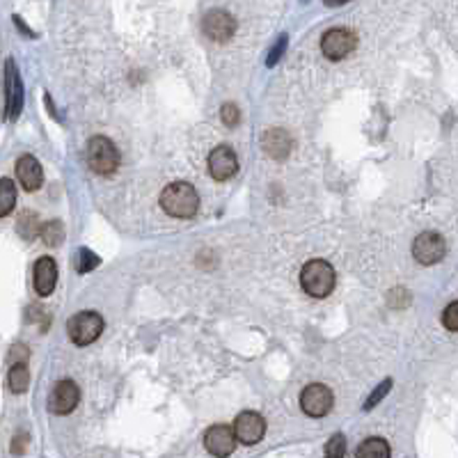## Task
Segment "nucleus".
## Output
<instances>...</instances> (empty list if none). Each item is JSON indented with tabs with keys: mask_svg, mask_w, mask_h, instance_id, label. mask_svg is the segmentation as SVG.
<instances>
[{
	"mask_svg": "<svg viewBox=\"0 0 458 458\" xmlns=\"http://www.w3.org/2000/svg\"><path fill=\"white\" fill-rule=\"evenodd\" d=\"M161 206L163 211L172 218H193L200 209V195L190 183L174 181L161 193Z\"/></svg>",
	"mask_w": 458,
	"mask_h": 458,
	"instance_id": "obj_1",
	"label": "nucleus"
},
{
	"mask_svg": "<svg viewBox=\"0 0 458 458\" xmlns=\"http://www.w3.org/2000/svg\"><path fill=\"white\" fill-rule=\"evenodd\" d=\"M300 285L307 296H314V298L330 296L337 285L335 268L325 259H312L300 270Z\"/></svg>",
	"mask_w": 458,
	"mask_h": 458,
	"instance_id": "obj_2",
	"label": "nucleus"
},
{
	"mask_svg": "<svg viewBox=\"0 0 458 458\" xmlns=\"http://www.w3.org/2000/svg\"><path fill=\"white\" fill-rule=\"evenodd\" d=\"M87 166L94 174H113L119 168V149L106 136H94L87 143Z\"/></svg>",
	"mask_w": 458,
	"mask_h": 458,
	"instance_id": "obj_3",
	"label": "nucleus"
},
{
	"mask_svg": "<svg viewBox=\"0 0 458 458\" xmlns=\"http://www.w3.org/2000/svg\"><path fill=\"white\" fill-rule=\"evenodd\" d=\"M67 332H69V340L76 346H87V344L96 342V340H99V335L103 332L101 314H96L92 310L78 312L67 321Z\"/></svg>",
	"mask_w": 458,
	"mask_h": 458,
	"instance_id": "obj_4",
	"label": "nucleus"
},
{
	"mask_svg": "<svg viewBox=\"0 0 458 458\" xmlns=\"http://www.w3.org/2000/svg\"><path fill=\"white\" fill-rule=\"evenodd\" d=\"M357 46V37L355 32L346 30V28H332L323 35L321 39V51L328 60H344L346 56H351Z\"/></svg>",
	"mask_w": 458,
	"mask_h": 458,
	"instance_id": "obj_5",
	"label": "nucleus"
},
{
	"mask_svg": "<svg viewBox=\"0 0 458 458\" xmlns=\"http://www.w3.org/2000/svg\"><path fill=\"white\" fill-rule=\"evenodd\" d=\"M332 403H335L332 392L323 383H312L300 395V408L310 417H325L332 410Z\"/></svg>",
	"mask_w": 458,
	"mask_h": 458,
	"instance_id": "obj_6",
	"label": "nucleus"
},
{
	"mask_svg": "<svg viewBox=\"0 0 458 458\" xmlns=\"http://www.w3.org/2000/svg\"><path fill=\"white\" fill-rule=\"evenodd\" d=\"M5 111L9 119H16L24 111V83L12 58L5 62Z\"/></svg>",
	"mask_w": 458,
	"mask_h": 458,
	"instance_id": "obj_7",
	"label": "nucleus"
},
{
	"mask_svg": "<svg viewBox=\"0 0 458 458\" xmlns=\"http://www.w3.org/2000/svg\"><path fill=\"white\" fill-rule=\"evenodd\" d=\"M234 435H236V442L253 447L257 444L266 433V419L259 415V412L253 410H245L241 412L236 419H234Z\"/></svg>",
	"mask_w": 458,
	"mask_h": 458,
	"instance_id": "obj_8",
	"label": "nucleus"
},
{
	"mask_svg": "<svg viewBox=\"0 0 458 458\" xmlns=\"http://www.w3.org/2000/svg\"><path fill=\"white\" fill-rule=\"evenodd\" d=\"M202 30L204 35L213 39V41H229L234 37L236 32V21L234 16L225 12V9H211V12H206L204 19H202Z\"/></svg>",
	"mask_w": 458,
	"mask_h": 458,
	"instance_id": "obj_9",
	"label": "nucleus"
},
{
	"mask_svg": "<svg viewBox=\"0 0 458 458\" xmlns=\"http://www.w3.org/2000/svg\"><path fill=\"white\" fill-rule=\"evenodd\" d=\"M444 238L438 232H422L412 243V257L424 266H433L444 257Z\"/></svg>",
	"mask_w": 458,
	"mask_h": 458,
	"instance_id": "obj_10",
	"label": "nucleus"
},
{
	"mask_svg": "<svg viewBox=\"0 0 458 458\" xmlns=\"http://www.w3.org/2000/svg\"><path fill=\"white\" fill-rule=\"evenodd\" d=\"M81 401V390L73 380H60L56 383V387L51 390L49 397V408L56 415H69V412L78 406Z\"/></svg>",
	"mask_w": 458,
	"mask_h": 458,
	"instance_id": "obj_11",
	"label": "nucleus"
},
{
	"mask_svg": "<svg viewBox=\"0 0 458 458\" xmlns=\"http://www.w3.org/2000/svg\"><path fill=\"white\" fill-rule=\"evenodd\" d=\"M238 170V158L232 147H215L209 154V172L215 181H227L232 179Z\"/></svg>",
	"mask_w": 458,
	"mask_h": 458,
	"instance_id": "obj_12",
	"label": "nucleus"
},
{
	"mask_svg": "<svg viewBox=\"0 0 458 458\" xmlns=\"http://www.w3.org/2000/svg\"><path fill=\"white\" fill-rule=\"evenodd\" d=\"M204 447L213 456H229L236 449V435L225 424H215L204 433Z\"/></svg>",
	"mask_w": 458,
	"mask_h": 458,
	"instance_id": "obj_13",
	"label": "nucleus"
},
{
	"mask_svg": "<svg viewBox=\"0 0 458 458\" xmlns=\"http://www.w3.org/2000/svg\"><path fill=\"white\" fill-rule=\"evenodd\" d=\"M58 285V266L53 257H39L35 264V291L39 296H51Z\"/></svg>",
	"mask_w": 458,
	"mask_h": 458,
	"instance_id": "obj_14",
	"label": "nucleus"
},
{
	"mask_svg": "<svg viewBox=\"0 0 458 458\" xmlns=\"http://www.w3.org/2000/svg\"><path fill=\"white\" fill-rule=\"evenodd\" d=\"M16 177L21 181V186H24L28 193L32 190H37L41 186V181H44V170L39 166V161L35 156H21L16 161Z\"/></svg>",
	"mask_w": 458,
	"mask_h": 458,
	"instance_id": "obj_15",
	"label": "nucleus"
},
{
	"mask_svg": "<svg viewBox=\"0 0 458 458\" xmlns=\"http://www.w3.org/2000/svg\"><path fill=\"white\" fill-rule=\"evenodd\" d=\"M293 147V138L287 133L285 128H268L264 136V149L270 158L275 161H285L291 154Z\"/></svg>",
	"mask_w": 458,
	"mask_h": 458,
	"instance_id": "obj_16",
	"label": "nucleus"
},
{
	"mask_svg": "<svg viewBox=\"0 0 458 458\" xmlns=\"http://www.w3.org/2000/svg\"><path fill=\"white\" fill-rule=\"evenodd\" d=\"M7 383L9 390L14 395H24L30 385V372H28V365L26 362H14L12 369H9V376H7Z\"/></svg>",
	"mask_w": 458,
	"mask_h": 458,
	"instance_id": "obj_17",
	"label": "nucleus"
},
{
	"mask_svg": "<svg viewBox=\"0 0 458 458\" xmlns=\"http://www.w3.org/2000/svg\"><path fill=\"white\" fill-rule=\"evenodd\" d=\"M357 458H387L390 456V444L383 438H369L357 447L355 452Z\"/></svg>",
	"mask_w": 458,
	"mask_h": 458,
	"instance_id": "obj_18",
	"label": "nucleus"
},
{
	"mask_svg": "<svg viewBox=\"0 0 458 458\" xmlns=\"http://www.w3.org/2000/svg\"><path fill=\"white\" fill-rule=\"evenodd\" d=\"M16 204V186L12 179H0V218L12 213Z\"/></svg>",
	"mask_w": 458,
	"mask_h": 458,
	"instance_id": "obj_19",
	"label": "nucleus"
},
{
	"mask_svg": "<svg viewBox=\"0 0 458 458\" xmlns=\"http://www.w3.org/2000/svg\"><path fill=\"white\" fill-rule=\"evenodd\" d=\"M39 236H41V241L51 245V248H56L64 241V227L60 220H49V223H44L39 227Z\"/></svg>",
	"mask_w": 458,
	"mask_h": 458,
	"instance_id": "obj_20",
	"label": "nucleus"
},
{
	"mask_svg": "<svg viewBox=\"0 0 458 458\" xmlns=\"http://www.w3.org/2000/svg\"><path fill=\"white\" fill-rule=\"evenodd\" d=\"M19 234L26 238V241H32L39 234V215L35 211H24L19 218Z\"/></svg>",
	"mask_w": 458,
	"mask_h": 458,
	"instance_id": "obj_21",
	"label": "nucleus"
},
{
	"mask_svg": "<svg viewBox=\"0 0 458 458\" xmlns=\"http://www.w3.org/2000/svg\"><path fill=\"white\" fill-rule=\"evenodd\" d=\"M99 264H101V259L96 257L92 250H87V248H81L78 255H76V270H78V273H90V270H94Z\"/></svg>",
	"mask_w": 458,
	"mask_h": 458,
	"instance_id": "obj_22",
	"label": "nucleus"
},
{
	"mask_svg": "<svg viewBox=\"0 0 458 458\" xmlns=\"http://www.w3.org/2000/svg\"><path fill=\"white\" fill-rule=\"evenodd\" d=\"M392 390V378H387V380H383L372 395H369V399L365 401V410H372V408H376L380 401H383L385 397H387V392Z\"/></svg>",
	"mask_w": 458,
	"mask_h": 458,
	"instance_id": "obj_23",
	"label": "nucleus"
},
{
	"mask_svg": "<svg viewBox=\"0 0 458 458\" xmlns=\"http://www.w3.org/2000/svg\"><path fill=\"white\" fill-rule=\"evenodd\" d=\"M344 454H346V438L342 433H337L328 440V444H325V456H328V458H342Z\"/></svg>",
	"mask_w": 458,
	"mask_h": 458,
	"instance_id": "obj_24",
	"label": "nucleus"
},
{
	"mask_svg": "<svg viewBox=\"0 0 458 458\" xmlns=\"http://www.w3.org/2000/svg\"><path fill=\"white\" fill-rule=\"evenodd\" d=\"M442 323H444V328L449 330V332L458 330V302L456 300L447 305V310L442 314Z\"/></svg>",
	"mask_w": 458,
	"mask_h": 458,
	"instance_id": "obj_25",
	"label": "nucleus"
},
{
	"mask_svg": "<svg viewBox=\"0 0 458 458\" xmlns=\"http://www.w3.org/2000/svg\"><path fill=\"white\" fill-rule=\"evenodd\" d=\"M220 119H223V124H227V126H236L238 122H241V111H238V106L225 103L220 108Z\"/></svg>",
	"mask_w": 458,
	"mask_h": 458,
	"instance_id": "obj_26",
	"label": "nucleus"
},
{
	"mask_svg": "<svg viewBox=\"0 0 458 458\" xmlns=\"http://www.w3.org/2000/svg\"><path fill=\"white\" fill-rule=\"evenodd\" d=\"M410 302V293L406 291V289H392L390 293H387V305L390 307H397V310H401V307H406V305Z\"/></svg>",
	"mask_w": 458,
	"mask_h": 458,
	"instance_id": "obj_27",
	"label": "nucleus"
},
{
	"mask_svg": "<svg viewBox=\"0 0 458 458\" xmlns=\"http://www.w3.org/2000/svg\"><path fill=\"white\" fill-rule=\"evenodd\" d=\"M287 41H289V39H287V35H280L278 44H275V46H273V49H270V53H268V60H266L268 67H275V62L282 58V53L287 51Z\"/></svg>",
	"mask_w": 458,
	"mask_h": 458,
	"instance_id": "obj_28",
	"label": "nucleus"
},
{
	"mask_svg": "<svg viewBox=\"0 0 458 458\" xmlns=\"http://www.w3.org/2000/svg\"><path fill=\"white\" fill-rule=\"evenodd\" d=\"M28 346H24V344H16V346H12V355H9V362H28Z\"/></svg>",
	"mask_w": 458,
	"mask_h": 458,
	"instance_id": "obj_29",
	"label": "nucleus"
},
{
	"mask_svg": "<svg viewBox=\"0 0 458 458\" xmlns=\"http://www.w3.org/2000/svg\"><path fill=\"white\" fill-rule=\"evenodd\" d=\"M26 440H28L26 433H24V435H16L14 444H12V454H24V452H26V444H24Z\"/></svg>",
	"mask_w": 458,
	"mask_h": 458,
	"instance_id": "obj_30",
	"label": "nucleus"
},
{
	"mask_svg": "<svg viewBox=\"0 0 458 458\" xmlns=\"http://www.w3.org/2000/svg\"><path fill=\"white\" fill-rule=\"evenodd\" d=\"M14 24H16V28H19V30H24L28 37H35V32H32V30H30V28H28V26H26L24 21H21L19 16H14Z\"/></svg>",
	"mask_w": 458,
	"mask_h": 458,
	"instance_id": "obj_31",
	"label": "nucleus"
},
{
	"mask_svg": "<svg viewBox=\"0 0 458 458\" xmlns=\"http://www.w3.org/2000/svg\"><path fill=\"white\" fill-rule=\"evenodd\" d=\"M328 7H340V5H346V3H351V0H323Z\"/></svg>",
	"mask_w": 458,
	"mask_h": 458,
	"instance_id": "obj_32",
	"label": "nucleus"
},
{
	"mask_svg": "<svg viewBox=\"0 0 458 458\" xmlns=\"http://www.w3.org/2000/svg\"><path fill=\"white\" fill-rule=\"evenodd\" d=\"M302 3H307V0H302Z\"/></svg>",
	"mask_w": 458,
	"mask_h": 458,
	"instance_id": "obj_33",
	"label": "nucleus"
}]
</instances>
